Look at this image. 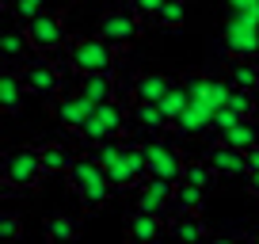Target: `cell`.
Instances as JSON below:
<instances>
[{
    "label": "cell",
    "mask_w": 259,
    "mask_h": 244,
    "mask_svg": "<svg viewBox=\"0 0 259 244\" xmlns=\"http://www.w3.org/2000/svg\"><path fill=\"white\" fill-rule=\"evenodd\" d=\"M69 176V183H73V195H76V202L84 206V210H103L107 206V198L114 195V183H111V176H107V168L96 160V156H76L73 160V168L65 172Z\"/></svg>",
    "instance_id": "1"
},
{
    "label": "cell",
    "mask_w": 259,
    "mask_h": 244,
    "mask_svg": "<svg viewBox=\"0 0 259 244\" xmlns=\"http://www.w3.org/2000/svg\"><path fill=\"white\" fill-rule=\"evenodd\" d=\"M46 176V164H42L38 145H19L4 153V164H0V179H4V195L12 191H34L38 179Z\"/></svg>",
    "instance_id": "2"
},
{
    "label": "cell",
    "mask_w": 259,
    "mask_h": 244,
    "mask_svg": "<svg viewBox=\"0 0 259 244\" xmlns=\"http://www.w3.org/2000/svg\"><path fill=\"white\" fill-rule=\"evenodd\" d=\"M69 65H73V73H114V65H118V46H111V42L103 38V34H80V38L69 42Z\"/></svg>",
    "instance_id": "3"
},
{
    "label": "cell",
    "mask_w": 259,
    "mask_h": 244,
    "mask_svg": "<svg viewBox=\"0 0 259 244\" xmlns=\"http://www.w3.org/2000/svg\"><path fill=\"white\" fill-rule=\"evenodd\" d=\"M130 130V111L122 107V99H107V103H99L96 111L88 114V122H84L80 130H76V138H80V145H99V141H111V138H122V134Z\"/></svg>",
    "instance_id": "4"
},
{
    "label": "cell",
    "mask_w": 259,
    "mask_h": 244,
    "mask_svg": "<svg viewBox=\"0 0 259 244\" xmlns=\"http://www.w3.org/2000/svg\"><path fill=\"white\" fill-rule=\"evenodd\" d=\"M19 76H23L27 92L38 96L42 103H54V99L61 96V69L50 61V54H38V50H34V57H27L23 65H19Z\"/></svg>",
    "instance_id": "5"
},
{
    "label": "cell",
    "mask_w": 259,
    "mask_h": 244,
    "mask_svg": "<svg viewBox=\"0 0 259 244\" xmlns=\"http://www.w3.org/2000/svg\"><path fill=\"white\" fill-rule=\"evenodd\" d=\"M225 50L233 57H259V12H229Z\"/></svg>",
    "instance_id": "6"
},
{
    "label": "cell",
    "mask_w": 259,
    "mask_h": 244,
    "mask_svg": "<svg viewBox=\"0 0 259 244\" xmlns=\"http://www.w3.org/2000/svg\"><path fill=\"white\" fill-rule=\"evenodd\" d=\"M107 176H111L114 191H138V187H141V179L149 176V156H145V145H130V141H126L122 156L107 164Z\"/></svg>",
    "instance_id": "7"
},
{
    "label": "cell",
    "mask_w": 259,
    "mask_h": 244,
    "mask_svg": "<svg viewBox=\"0 0 259 244\" xmlns=\"http://www.w3.org/2000/svg\"><path fill=\"white\" fill-rule=\"evenodd\" d=\"M27 38H31V46L38 50V54H57V50H69V31H65V19L54 16V12H42V16H34L31 23H23Z\"/></svg>",
    "instance_id": "8"
},
{
    "label": "cell",
    "mask_w": 259,
    "mask_h": 244,
    "mask_svg": "<svg viewBox=\"0 0 259 244\" xmlns=\"http://www.w3.org/2000/svg\"><path fill=\"white\" fill-rule=\"evenodd\" d=\"M99 34H103L111 46H130V42L141 38V16L130 4H122V8H107L103 16H99Z\"/></svg>",
    "instance_id": "9"
},
{
    "label": "cell",
    "mask_w": 259,
    "mask_h": 244,
    "mask_svg": "<svg viewBox=\"0 0 259 244\" xmlns=\"http://www.w3.org/2000/svg\"><path fill=\"white\" fill-rule=\"evenodd\" d=\"M54 118H57V126H61V130H69V134H76L84 126V122H88V114L96 111V103H92L88 96H84L80 88L73 92V96H57L54 103Z\"/></svg>",
    "instance_id": "10"
},
{
    "label": "cell",
    "mask_w": 259,
    "mask_h": 244,
    "mask_svg": "<svg viewBox=\"0 0 259 244\" xmlns=\"http://www.w3.org/2000/svg\"><path fill=\"white\" fill-rule=\"evenodd\" d=\"M145 156H149V176H164V179H183V153H179L176 145H168V141H149L145 145Z\"/></svg>",
    "instance_id": "11"
},
{
    "label": "cell",
    "mask_w": 259,
    "mask_h": 244,
    "mask_svg": "<svg viewBox=\"0 0 259 244\" xmlns=\"http://www.w3.org/2000/svg\"><path fill=\"white\" fill-rule=\"evenodd\" d=\"M183 88L191 92L194 103H206V107H225L229 103V92H233V84L229 80H213V76H198V73H187L183 76Z\"/></svg>",
    "instance_id": "12"
},
{
    "label": "cell",
    "mask_w": 259,
    "mask_h": 244,
    "mask_svg": "<svg viewBox=\"0 0 259 244\" xmlns=\"http://www.w3.org/2000/svg\"><path fill=\"white\" fill-rule=\"evenodd\" d=\"M206 160L213 164V172H218L221 179H236V176H248V153L236 145H229V141H218V145L206 153Z\"/></svg>",
    "instance_id": "13"
},
{
    "label": "cell",
    "mask_w": 259,
    "mask_h": 244,
    "mask_svg": "<svg viewBox=\"0 0 259 244\" xmlns=\"http://www.w3.org/2000/svg\"><path fill=\"white\" fill-rule=\"evenodd\" d=\"M130 126H134V130H141V134H149V138H160L171 122H168V114L160 111V103L134 99V103H130Z\"/></svg>",
    "instance_id": "14"
},
{
    "label": "cell",
    "mask_w": 259,
    "mask_h": 244,
    "mask_svg": "<svg viewBox=\"0 0 259 244\" xmlns=\"http://www.w3.org/2000/svg\"><path fill=\"white\" fill-rule=\"evenodd\" d=\"M164 233H168V221L156 218V214H145V210H138V206L126 214V240L149 244V240H160Z\"/></svg>",
    "instance_id": "15"
},
{
    "label": "cell",
    "mask_w": 259,
    "mask_h": 244,
    "mask_svg": "<svg viewBox=\"0 0 259 244\" xmlns=\"http://www.w3.org/2000/svg\"><path fill=\"white\" fill-rule=\"evenodd\" d=\"M168 236L171 240H206V221L202 210H176L168 218Z\"/></svg>",
    "instance_id": "16"
},
{
    "label": "cell",
    "mask_w": 259,
    "mask_h": 244,
    "mask_svg": "<svg viewBox=\"0 0 259 244\" xmlns=\"http://www.w3.org/2000/svg\"><path fill=\"white\" fill-rule=\"evenodd\" d=\"M171 88H176V80L164 76V73H138L134 80H130V96L134 99H149V103H160Z\"/></svg>",
    "instance_id": "17"
},
{
    "label": "cell",
    "mask_w": 259,
    "mask_h": 244,
    "mask_svg": "<svg viewBox=\"0 0 259 244\" xmlns=\"http://www.w3.org/2000/svg\"><path fill=\"white\" fill-rule=\"evenodd\" d=\"M23 92H27L23 76H19L12 65H4V73H0V111L4 114H19L23 111Z\"/></svg>",
    "instance_id": "18"
},
{
    "label": "cell",
    "mask_w": 259,
    "mask_h": 244,
    "mask_svg": "<svg viewBox=\"0 0 259 244\" xmlns=\"http://www.w3.org/2000/svg\"><path fill=\"white\" fill-rule=\"evenodd\" d=\"M210 126H213V107L194 103V99H191V107L171 122V130H176V134H202V130H210Z\"/></svg>",
    "instance_id": "19"
},
{
    "label": "cell",
    "mask_w": 259,
    "mask_h": 244,
    "mask_svg": "<svg viewBox=\"0 0 259 244\" xmlns=\"http://www.w3.org/2000/svg\"><path fill=\"white\" fill-rule=\"evenodd\" d=\"M218 141H229V145H236V149H244V153H248V149L259 141V114H255V118H240V122H233L229 130H221V134H218Z\"/></svg>",
    "instance_id": "20"
},
{
    "label": "cell",
    "mask_w": 259,
    "mask_h": 244,
    "mask_svg": "<svg viewBox=\"0 0 259 244\" xmlns=\"http://www.w3.org/2000/svg\"><path fill=\"white\" fill-rule=\"evenodd\" d=\"M229 84H233V88L259 92V57H233V65H229Z\"/></svg>",
    "instance_id": "21"
},
{
    "label": "cell",
    "mask_w": 259,
    "mask_h": 244,
    "mask_svg": "<svg viewBox=\"0 0 259 244\" xmlns=\"http://www.w3.org/2000/svg\"><path fill=\"white\" fill-rule=\"evenodd\" d=\"M27 50H34L27 31H4L0 34V57H4V65H23Z\"/></svg>",
    "instance_id": "22"
},
{
    "label": "cell",
    "mask_w": 259,
    "mask_h": 244,
    "mask_svg": "<svg viewBox=\"0 0 259 244\" xmlns=\"http://www.w3.org/2000/svg\"><path fill=\"white\" fill-rule=\"evenodd\" d=\"M38 153H42V164H46V176L50 172H69L76 160V153L69 145H61V141H42Z\"/></svg>",
    "instance_id": "23"
},
{
    "label": "cell",
    "mask_w": 259,
    "mask_h": 244,
    "mask_svg": "<svg viewBox=\"0 0 259 244\" xmlns=\"http://www.w3.org/2000/svg\"><path fill=\"white\" fill-rule=\"evenodd\" d=\"M80 92L99 107V103H107V99H114V80H111V73H84Z\"/></svg>",
    "instance_id": "24"
},
{
    "label": "cell",
    "mask_w": 259,
    "mask_h": 244,
    "mask_svg": "<svg viewBox=\"0 0 259 244\" xmlns=\"http://www.w3.org/2000/svg\"><path fill=\"white\" fill-rule=\"evenodd\" d=\"M46 236L57 240V244L76 240L80 236V218L76 214H54V218H46Z\"/></svg>",
    "instance_id": "25"
},
{
    "label": "cell",
    "mask_w": 259,
    "mask_h": 244,
    "mask_svg": "<svg viewBox=\"0 0 259 244\" xmlns=\"http://www.w3.org/2000/svg\"><path fill=\"white\" fill-rule=\"evenodd\" d=\"M202 202H206V187H198L191 179H179L176 183V195H171L176 210H202Z\"/></svg>",
    "instance_id": "26"
},
{
    "label": "cell",
    "mask_w": 259,
    "mask_h": 244,
    "mask_svg": "<svg viewBox=\"0 0 259 244\" xmlns=\"http://www.w3.org/2000/svg\"><path fill=\"white\" fill-rule=\"evenodd\" d=\"M183 179H191V183H198V187L210 191V187H213V179H221V176L213 172V164L206 160V156H194V160L183 164Z\"/></svg>",
    "instance_id": "27"
},
{
    "label": "cell",
    "mask_w": 259,
    "mask_h": 244,
    "mask_svg": "<svg viewBox=\"0 0 259 244\" xmlns=\"http://www.w3.org/2000/svg\"><path fill=\"white\" fill-rule=\"evenodd\" d=\"M187 107H191V92H187V88H183V80H179V84H176V88H171V92H168V96H164V99H160V111H164V114H168V122H176V118H179V114H183V111H187Z\"/></svg>",
    "instance_id": "28"
},
{
    "label": "cell",
    "mask_w": 259,
    "mask_h": 244,
    "mask_svg": "<svg viewBox=\"0 0 259 244\" xmlns=\"http://www.w3.org/2000/svg\"><path fill=\"white\" fill-rule=\"evenodd\" d=\"M225 107H233L240 118H255V114H259V99H255V92H248V88H233Z\"/></svg>",
    "instance_id": "29"
},
{
    "label": "cell",
    "mask_w": 259,
    "mask_h": 244,
    "mask_svg": "<svg viewBox=\"0 0 259 244\" xmlns=\"http://www.w3.org/2000/svg\"><path fill=\"white\" fill-rule=\"evenodd\" d=\"M156 23L168 27V31H179V27L187 23V8H183V0H168V4L156 12Z\"/></svg>",
    "instance_id": "30"
},
{
    "label": "cell",
    "mask_w": 259,
    "mask_h": 244,
    "mask_svg": "<svg viewBox=\"0 0 259 244\" xmlns=\"http://www.w3.org/2000/svg\"><path fill=\"white\" fill-rule=\"evenodd\" d=\"M4 12H12L19 23H31L34 16H42V12H46V0H8V4H4Z\"/></svg>",
    "instance_id": "31"
},
{
    "label": "cell",
    "mask_w": 259,
    "mask_h": 244,
    "mask_svg": "<svg viewBox=\"0 0 259 244\" xmlns=\"http://www.w3.org/2000/svg\"><path fill=\"white\" fill-rule=\"evenodd\" d=\"M122 149H126V141H122V138H111V141H99V145H88L84 153H88V156H96V160L107 168L111 160H118V156H122Z\"/></svg>",
    "instance_id": "32"
},
{
    "label": "cell",
    "mask_w": 259,
    "mask_h": 244,
    "mask_svg": "<svg viewBox=\"0 0 259 244\" xmlns=\"http://www.w3.org/2000/svg\"><path fill=\"white\" fill-rule=\"evenodd\" d=\"M0 236H4V240H19V236H23V221H19L12 210L0 214Z\"/></svg>",
    "instance_id": "33"
},
{
    "label": "cell",
    "mask_w": 259,
    "mask_h": 244,
    "mask_svg": "<svg viewBox=\"0 0 259 244\" xmlns=\"http://www.w3.org/2000/svg\"><path fill=\"white\" fill-rule=\"evenodd\" d=\"M164 4H168V0H130V8L138 12L141 19H156V12H160Z\"/></svg>",
    "instance_id": "34"
},
{
    "label": "cell",
    "mask_w": 259,
    "mask_h": 244,
    "mask_svg": "<svg viewBox=\"0 0 259 244\" xmlns=\"http://www.w3.org/2000/svg\"><path fill=\"white\" fill-rule=\"evenodd\" d=\"M229 12H259V0H225Z\"/></svg>",
    "instance_id": "35"
},
{
    "label": "cell",
    "mask_w": 259,
    "mask_h": 244,
    "mask_svg": "<svg viewBox=\"0 0 259 244\" xmlns=\"http://www.w3.org/2000/svg\"><path fill=\"white\" fill-rule=\"evenodd\" d=\"M248 172H259V141L248 149Z\"/></svg>",
    "instance_id": "36"
},
{
    "label": "cell",
    "mask_w": 259,
    "mask_h": 244,
    "mask_svg": "<svg viewBox=\"0 0 259 244\" xmlns=\"http://www.w3.org/2000/svg\"><path fill=\"white\" fill-rule=\"evenodd\" d=\"M244 179H248V195H255V198H259V172H248Z\"/></svg>",
    "instance_id": "37"
},
{
    "label": "cell",
    "mask_w": 259,
    "mask_h": 244,
    "mask_svg": "<svg viewBox=\"0 0 259 244\" xmlns=\"http://www.w3.org/2000/svg\"><path fill=\"white\" fill-rule=\"evenodd\" d=\"M248 240H259V229H251V233H248Z\"/></svg>",
    "instance_id": "38"
}]
</instances>
